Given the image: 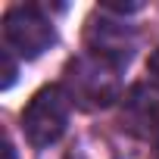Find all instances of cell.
I'll list each match as a JSON object with an SVG mask.
<instances>
[{"instance_id":"6da1fadb","label":"cell","mask_w":159,"mask_h":159,"mask_svg":"<svg viewBox=\"0 0 159 159\" xmlns=\"http://www.w3.org/2000/svg\"><path fill=\"white\" fill-rule=\"evenodd\" d=\"M122 72L103 59H97L94 53H81L66 62L62 72V88L72 97L75 106H81L88 112L94 109H106L119 100L122 94Z\"/></svg>"},{"instance_id":"7a4b0ae2","label":"cell","mask_w":159,"mask_h":159,"mask_svg":"<svg viewBox=\"0 0 159 159\" xmlns=\"http://www.w3.org/2000/svg\"><path fill=\"white\" fill-rule=\"evenodd\" d=\"M72 106L75 103H72V97L66 94L62 84L41 88L28 100V106L22 112V131H25L28 143L31 147H50V143H56L66 134V128H69Z\"/></svg>"},{"instance_id":"3957f363","label":"cell","mask_w":159,"mask_h":159,"mask_svg":"<svg viewBox=\"0 0 159 159\" xmlns=\"http://www.w3.org/2000/svg\"><path fill=\"white\" fill-rule=\"evenodd\" d=\"M3 38H7V47L22 59H38L56 44V28L41 7L16 3L3 13Z\"/></svg>"},{"instance_id":"277c9868","label":"cell","mask_w":159,"mask_h":159,"mask_svg":"<svg viewBox=\"0 0 159 159\" xmlns=\"http://www.w3.org/2000/svg\"><path fill=\"white\" fill-rule=\"evenodd\" d=\"M84 41H88V53H94L97 59L116 66L119 72L134 59V50H137V34L122 19H116V16H109L103 10L88 19Z\"/></svg>"},{"instance_id":"5b68a950","label":"cell","mask_w":159,"mask_h":159,"mask_svg":"<svg viewBox=\"0 0 159 159\" xmlns=\"http://www.w3.org/2000/svg\"><path fill=\"white\" fill-rule=\"evenodd\" d=\"M122 122L137 137H156L159 134V88L134 84L128 97L122 100Z\"/></svg>"},{"instance_id":"8992f818","label":"cell","mask_w":159,"mask_h":159,"mask_svg":"<svg viewBox=\"0 0 159 159\" xmlns=\"http://www.w3.org/2000/svg\"><path fill=\"white\" fill-rule=\"evenodd\" d=\"M0 59H3V91H10V88L16 84V62H13V50H10V47H3Z\"/></svg>"},{"instance_id":"52a82bcc","label":"cell","mask_w":159,"mask_h":159,"mask_svg":"<svg viewBox=\"0 0 159 159\" xmlns=\"http://www.w3.org/2000/svg\"><path fill=\"white\" fill-rule=\"evenodd\" d=\"M147 72H150V78H153V84L159 88V47L153 50V56H150V62H147Z\"/></svg>"},{"instance_id":"ba28073f","label":"cell","mask_w":159,"mask_h":159,"mask_svg":"<svg viewBox=\"0 0 159 159\" xmlns=\"http://www.w3.org/2000/svg\"><path fill=\"white\" fill-rule=\"evenodd\" d=\"M3 159H19V156H16V147H13L10 140L3 143Z\"/></svg>"},{"instance_id":"9c48e42d","label":"cell","mask_w":159,"mask_h":159,"mask_svg":"<svg viewBox=\"0 0 159 159\" xmlns=\"http://www.w3.org/2000/svg\"><path fill=\"white\" fill-rule=\"evenodd\" d=\"M153 147H156V150H153V159H159V134L153 137Z\"/></svg>"}]
</instances>
